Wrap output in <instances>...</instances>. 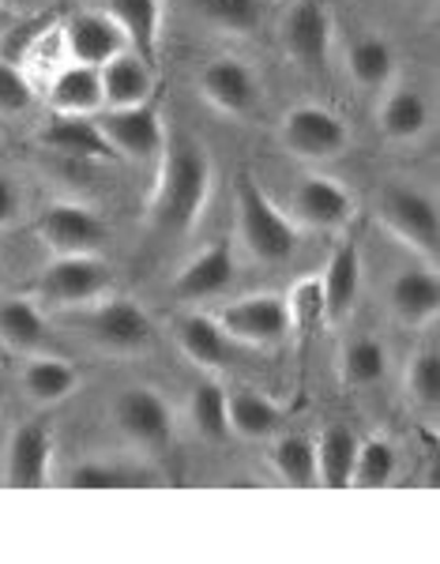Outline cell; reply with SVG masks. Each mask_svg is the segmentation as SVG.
<instances>
[{"label":"cell","mask_w":440,"mask_h":564,"mask_svg":"<svg viewBox=\"0 0 440 564\" xmlns=\"http://www.w3.org/2000/svg\"><path fill=\"white\" fill-rule=\"evenodd\" d=\"M159 159L162 170L151 207H147V223L167 238H181L204 215L215 170H211V154L189 135H167V148Z\"/></svg>","instance_id":"1"},{"label":"cell","mask_w":440,"mask_h":564,"mask_svg":"<svg viewBox=\"0 0 440 564\" xmlns=\"http://www.w3.org/2000/svg\"><path fill=\"white\" fill-rule=\"evenodd\" d=\"M237 234L260 263H287L298 252V226L275 207L253 174L237 177Z\"/></svg>","instance_id":"2"},{"label":"cell","mask_w":440,"mask_h":564,"mask_svg":"<svg viewBox=\"0 0 440 564\" xmlns=\"http://www.w3.org/2000/svg\"><path fill=\"white\" fill-rule=\"evenodd\" d=\"M377 218L399 245L418 252L426 263H437L440 252V218L433 196L407 185H388L377 199Z\"/></svg>","instance_id":"3"},{"label":"cell","mask_w":440,"mask_h":564,"mask_svg":"<svg viewBox=\"0 0 440 564\" xmlns=\"http://www.w3.org/2000/svg\"><path fill=\"white\" fill-rule=\"evenodd\" d=\"M34 234L53 257H98L109 241V226L87 204H50L34 218Z\"/></svg>","instance_id":"4"},{"label":"cell","mask_w":440,"mask_h":564,"mask_svg":"<svg viewBox=\"0 0 440 564\" xmlns=\"http://www.w3.org/2000/svg\"><path fill=\"white\" fill-rule=\"evenodd\" d=\"M76 324L87 332L90 343H98L109 354H140L151 347L154 324L132 297H106V302L84 305V316Z\"/></svg>","instance_id":"5"},{"label":"cell","mask_w":440,"mask_h":564,"mask_svg":"<svg viewBox=\"0 0 440 564\" xmlns=\"http://www.w3.org/2000/svg\"><path fill=\"white\" fill-rule=\"evenodd\" d=\"M109 290V268L98 257H57L34 282V297L50 308H84Z\"/></svg>","instance_id":"6"},{"label":"cell","mask_w":440,"mask_h":564,"mask_svg":"<svg viewBox=\"0 0 440 564\" xmlns=\"http://www.w3.org/2000/svg\"><path fill=\"white\" fill-rule=\"evenodd\" d=\"M215 321L234 343H245V347H279V343L290 335L287 297L271 294V290L249 294V297H242V302L226 305Z\"/></svg>","instance_id":"7"},{"label":"cell","mask_w":440,"mask_h":564,"mask_svg":"<svg viewBox=\"0 0 440 564\" xmlns=\"http://www.w3.org/2000/svg\"><path fill=\"white\" fill-rule=\"evenodd\" d=\"M279 135H282V148L298 159H313V162H324V159H339L351 143V132H346L343 117H335L332 109L324 106H293L287 109L279 124Z\"/></svg>","instance_id":"8"},{"label":"cell","mask_w":440,"mask_h":564,"mask_svg":"<svg viewBox=\"0 0 440 564\" xmlns=\"http://www.w3.org/2000/svg\"><path fill=\"white\" fill-rule=\"evenodd\" d=\"M114 422L143 452H167L173 444V411L154 388H125L114 399Z\"/></svg>","instance_id":"9"},{"label":"cell","mask_w":440,"mask_h":564,"mask_svg":"<svg viewBox=\"0 0 440 564\" xmlns=\"http://www.w3.org/2000/svg\"><path fill=\"white\" fill-rule=\"evenodd\" d=\"M332 12L320 0H293L282 12L279 23V42L287 50V57L301 68H320L332 53Z\"/></svg>","instance_id":"10"},{"label":"cell","mask_w":440,"mask_h":564,"mask_svg":"<svg viewBox=\"0 0 440 564\" xmlns=\"http://www.w3.org/2000/svg\"><path fill=\"white\" fill-rule=\"evenodd\" d=\"M237 279V260H234V245L226 238L211 241L207 249H200L196 257L181 263V271L170 282V294L178 302H211V297H223Z\"/></svg>","instance_id":"11"},{"label":"cell","mask_w":440,"mask_h":564,"mask_svg":"<svg viewBox=\"0 0 440 564\" xmlns=\"http://www.w3.org/2000/svg\"><path fill=\"white\" fill-rule=\"evenodd\" d=\"M106 132V140L114 143L117 154L136 162H151L159 159L162 148H167V124L154 113L151 106H125V109H109L106 121H98Z\"/></svg>","instance_id":"12"},{"label":"cell","mask_w":440,"mask_h":564,"mask_svg":"<svg viewBox=\"0 0 440 564\" xmlns=\"http://www.w3.org/2000/svg\"><path fill=\"white\" fill-rule=\"evenodd\" d=\"M53 467V430L45 422H26L12 433L4 452V481L12 489L50 486Z\"/></svg>","instance_id":"13"},{"label":"cell","mask_w":440,"mask_h":564,"mask_svg":"<svg viewBox=\"0 0 440 564\" xmlns=\"http://www.w3.org/2000/svg\"><path fill=\"white\" fill-rule=\"evenodd\" d=\"M200 95L207 98L218 113L249 117L260 102V84H256L253 68L237 57H215L200 72Z\"/></svg>","instance_id":"14"},{"label":"cell","mask_w":440,"mask_h":564,"mask_svg":"<svg viewBox=\"0 0 440 564\" xmlns=\"http://www.w3.org/2000/svg\"><path fill=\"white\" fill-rule=\"evenodd\" d=\"M351 215H354V196L332 177L309 174L298 185V193H293V218L301 226H309V230L335 234L351 223Z\"/></svg>","instance_id":"15"},{"label":"cell","mask_w":440,"mask_h":564,"mask_svg":"<svg viewBox=\"0 0 440 564\" xmlns=\"http://www.w3.org/2000/svg\"><path fill=\"white\" fill-rule=\"evenodd\" d=\"M64 50H68L72 65L103 68L109 57L125 53V34L117 31V23L103 8H90V12H76L64 23Z\"/></svg>","instance_id":"16"},{"label":"cell","mask_w":440,"mask_h":564,"mask_svg":"<svg viewBox=\"0 0 440 564\" xmlns=\"http://www.w3.org/2000/svg\"><path fill=\"white\" fill-rule=\"evenodd\" d=\"M320 294H324V321L343 324L362 297V252L354 241H343L332 252L328 268L320 271Z\"/></svg>","instance_id":"17"},{"label":"cell","mask_w":440,"mask_h":564,"mask_svg":"<svg viewBox=\"0 0 440 564\" xmlns=\"http://www.w3.org/2000/svg\"><path fill=\"white\" fill-rule=\"evenodd\" d=\"M173 339L181 354L200 369H226L234 358V339L207 313H181L173 321Z\"/></svg>","instance_id":"18"},{"label":"cell","mask_w":440,"mask_h":564,"mask_svg":"<svg viewBox=\"0 0 440 564\" xmlns=\"http://www.w3.org/2000/svg\"><path fill=\"white\" fill-rule=\"evenodd\" d=\"M103 12L125 34V45L154 65L159 57V31H162V0H103Z\"/></svg>","instance_id":"19"},{"label":"cell","mask_w":440,"mask_h":564,"mask_svg":"<svg viewBox=\"0 0 440 564\" xmlns=\"http://www.w3.org/2000/svg\"><path fill=\"white\" fill-rule=\"evenodd\" d=\"M39 143L45 151L68 154V159H95V162L117 159V151H114V143L106 140L103 124L90 121V117L57 113V121H50L39 132Z\"/></svg>","instance_id":"20"},{"label":"cell","mask_w":440,"mask_h":564,"mask_svg":"<svg viewBox=\"0 0 440 564\" xmlns=\"http://www.w3.org/2000/svg\"><path fill=\"white\" fill-rule=\"evenodd\" d=\"M388 302H391V313H396L407 327H421V324L433 321L437 308H440V279H437L433 263H429V268H410V271H403V275H396Z\"/></svg>","instance_id":"21"},{"label":"cell","mask_w":440,"mask_h":564,"mask_svg":"<svg viewBox=\"0 0 440 564\" xmlns=\"http://www.w3.org/2000/svg\"><path fill=\"white\" fill-rule=\"evenodd\" d=\"M98 79H103V102L109 109L143 106L154 87L151 65H147L143 57H136V53H117V57H109L106 65L98 68Z\"/></svg>","instance_id":"22"},{"label":"cell","mask_w":440,"mask_h":564,"mask_svg":"<svg viewBox=\"0 0 440 564\" xmlns=\"http://www.w3.org/2000/svg\"><path fill=\"white\" fill-rule=\"evenodd\" d=\"M226 414H230V433L245 436V441H271L287 422V411L256 388L226 391Z\"/></svg>","instance_id":"23"},{"label":"cell","mask_w":440,"mask_h":564,"mask_svg":"<svg viewBox=\"0 0 440 564\" xmlns=\"http://www.w3.org/2000/svg\"><path fill=\"white\" fill-rule=\"evenodd\" d=\"M20 384H23L31 403L57 406L72 395V391H76L79 369L64 358H53V354H31L23 372H20Z\"/></svg>","instance_id":"24"},{"label":"cell","mask_w":440,"mask_h":564,"mask_svg":"<svg viewBox=\"0 0 440 564\" xmlns=\"http://www.w3.org/2000/svg\"><path fill=\"white\" fill-rule=\"evenodd\" d=\"M0 343L26 358L50 347V327L31 297H0Z\"/></svg>","instance_id":"25"},{"label":"cell","mask_w":440,"mask_h":564,"mask_svg":"<svg viewBox=\"0 0 440 564\" xmlns=\"http://www.w3.org/2000/svg\"><path fill=\"white\" fill-rule=\"evenodd\" d=\"M50 106L57 113H72V117H90L95 109H103V79H98V68L90 65H68L57 72L50 84Z\"/></svg>","instance_id":"26"},{"label":"cell","mask_w":440,"mask_h":564,"mask_svg":"<svg viewBox=\"0 0 440 564\" xmlns=\"http://www.w3.org/2000/svg\"><path fill=\"white\" fill-rule=\"evenodd\" d=\"M429 129V102L415 87H391L380 106V132L391 143H415Z\"/></svg>","instance_id":"27"},{"label":"cell","mask_w":440,"mask_h":564,"mask_svg":"<svg viewBox=\"0 0 440 564\" xmlns=\"http://www.w3.org/2000/svg\"><path fill=\"white\" fill-rule=\"evenodd\" d=\"M396 45L388 39H377V34H365V39H357L351 45V53H346V72H351V79L357 87L365 90H384L391 87V79H396Z\"/></svg>","instance_id":"28"},{"label":"cell","mask_w":440,"mask_h":564,"mask_svg":"<svg viewBox=\"0 0 440 564\" xmlns=\"http://www.w3.org/2000/svg\"><path fill=\"white\" fill-rule=\"evenodd\" d=\"M357 436L346 425H328L316 441V481L328 489H346L354 475Z\"/></svg>","instance_id":"29"},{"label":"cell","mask_w":440,"mask_h":564,"mask_svg":"<svg viewBox=\"0 0 440 564\" xmlns=\"http://www.w3.org/2000/svg\"><path fill=\"white\" fill-rule=\"evenodd\" d=\"M189 422L196 430L200 441L207 444H226L230 441V414H226V388L207 380V384H196L189 395Z\"/></svg>","instance_id":"30"},{"label":"cell","mask_w":440,"mask_h":564,"mask_svg":"<svg viewBox=\"0 0 440 564\" xmlns=\"http://www.w3.org/2000/svg\"><path fill=\"white\" fill-rule=\"evenodd\" d=\"M384 372H388V347L373 335L351 339L339 354V377L346 388H373L384 380Z\"/></svg>","instance_id":"31"},{"label":"cell","mask_w":440,"mask_h":564,"mask_svg":"<svg viewBox=\"0 0 440 564\" xmlns=\"http://www.w3.org/2000/svg\"><path fill=\"white\" fill-rule=\"evenodd\" d=\"M271 467L287 486H298V489H313L320 486L316 481V444L309 436H279L271 448Z\"/></svg>","instance_id":"32"},{"label":"cell","mask_w":440,"mask_h":564,"mask_svg":"<svg viewBox=\"0 0 440 564\" xmlns=\"http://www.w3.org/2000/svg\"><path fill=\"white\" fill-rule=\"evenodd\" d=\"M396 467H399V456H396V444H391V441H384V436L357 441L351 486H357V489H384L391 478H396Z\"/></svg>","instance_id":"33"},{"label":"cell","mask_w":440,"mask_h":564,"mask_svg":"<svg viewBox=\"0 0 440 564\" xmlns=\"http://www.w3.org/2000/svg\"><path fill=\"white\" fill-rule=\"evenodd\" d=\"M68 489H136V486H151V475L136 467H121V463H76V467L64 475Z\"/></svg>","instance_id":"34"},{"label":"cell","mask_w":440,"mask_h":564,"mask_svg":"<svg viewBox=\"0 0 440 564\" xmlns=\"http://www.w3.org/2000/svg\"><path fill=\"white\" fill-rule=\"evenodd\" d=\"M407 399H410V406H415V411H426V414H433L440 406V358H437V350L410 354Z\"/></svg>","instance_id":"35"},{"label":"cell","mask_w":440,"mask_h":564,"mask_svg":"<svg viewBox=\"0 0 440 564\" xmlns=\"http://www.w3.org/2000/svg\"><path fill=\"white\" fill-rule=\"evenodd\" d=\"M207 23L230 34H253L264 20V0H196Z\"/></svg>","instance_id":"36"},{"label":"cell","mask_w":440,"mask_h":564,"mask_svg":"<svg viewBox=\"0 0 440 564\" xmlns=\"http://www.w3.org/2000/svg\"><path fill=\"white\" fill-rule=\"evenodd\" d=\"M290 308V332L301 335V343L324 324V294H320V275H309L301 282H293V290L287 294Z\"/></svg>","instance_id":"37"},{"label":"cell","mask_w":440,"mask_h":564,"mask_svg":"<svg viewBox=\"0 0 440 564\" xmlns=\"http://www.w3.org/2000/svg\"><path fill=\"white\" fill-rule=\"evenodd\" d=\"M34 106V87L26 79V72L12 61L0 57V117H23Z\"/></svg>","instance_id":"38"},{"label":"cell","mask_w":440,"mask_h":564,"mask_svg":"<svg viewBox=\"0 0 440 564\" xmlns=\"http://www.w3.org/2000/svg\"><path fill=\"white\" fill-rule=\"evenodd\" d=\"M20 215H23V188H20V181L0 170V230H8V226L20 223Z\"/></svg>","instance_id":"39"},{"label":"cell","mask_w":440,"mask_h":564,"mask_svg":"<svg viewBox=\"0 0 440 564\" xmlns=\"http://www.w3.org/2000/svg\"><path fill=\"white\" fill-rule=\"evenodd\" d=\"M4 34H8V8L0 4V39H4Z\"/></svg>","instance_id":"40"},{"label":"cell","mask_w":440,"mask_h":564,"mask_svg":"<svg viewBox=\"0 0 440 564\" xmlns=\"http://www.w3.org/2000/svg\"><path fill=\"white\" fill-rule=\"evenodd\" d=\"M0 406H4V384H0Z\"/></svg>","instance_id":"41"},{"label":"cell","mask_w":440,"mask_h":564,"mask_svg":"<svg viewBox=\"0 0 440 564\" xmlns=\"http://www.w3.org/2000/svg\"><path fill=\"white\" fill-rule=\"evenodd\" d=\"M0 275H4V263H0Z\"/></svg>","instance_id":"42"}]
</instances>
